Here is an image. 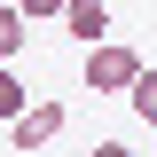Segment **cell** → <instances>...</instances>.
Returning a JSON list of instances; mask_svg holds the SVG:
<instances>
[{
    "mask_svg": "<svg viewBox=\"0 0 157 157\" xmlns=\"http://www.w3.org/2000/svg\"><path fill=\"white\" fill-rule=\"evenodd\" d=\"M134 78H141L134 47H118V39H94V47H86V86H94V94H134Z\"/></svg>",
    "mask_w": 157,
    "mask_h": 157,
    "instance_id": "cell-1",
    "label": "cell"
},
{
    "mask_svg": "<svg viewBox=\"0 0 157 157\" xmlns=\"http://www.w3.org/2000/svg\"><path fill=\"white\" fill-rule=\"evenodd\" d=\"M55 134H63V102H32L24 118H8V141H16L24 157H32V149H47Z\"/></svg>",
    "mask_w": 157,
    "mask_h": 157,
    "instance_id": "cell-2",
    "label": "cell"
},
{
    "mask_svg": "<svg viewBox=\"0 0 157 157\" xmlns=\"http://www.w3.org/2000/svg\"><path fill=\"white\" fill-rule=\"evenodd\" d=\"M63 24H71V39H86V47H94V39L110 32V8H102V0H71V8H63Z\"/></svg>",
    "mask_w": 157,
    "mask_h": 157,
    "instance_id": "cell-3",
    "label": "cell"
},
{
    "mask_svg": "<svg viewBox=\"0 0 157 157\" xmlns=\"http://www.w3.org/2000/svg\"><path fill=\"white\" fill-rule=\"evenodd\" d=\"M24 24H32L24 8H0V63H16V55H24Z\"/></svg>",
    "mask_w": 157,
    "mask_h": 157,
    "instance_id": "cell-4",
    "label": "cell"
},
{
    "mask_svg": "<svg viewBox=\"0 0 157 157\" xmlns=\"http://www.w3.org/2000/svg\"><path fill=\"white\" fill-rule=\"evenodd\" d=\"M24 110H32V94H24V86H16V71L0 63V126H8V118H24Z\"/></svg>",
    "mask_w": 157,
    "mask_h": 157,
    "instance_id": "cell-5",
    "label": "cell"
},
{
    "mask_svg": "<svg viewBox=\"0 0 157 157\" xmlns=\"http://www.w3.org/2000/svg\"><path fill=\"white\" fill-rule=\"evenodd\" d=\"M134 110L157 126V71H149V63H141V78H134Z\"/></svg>",
    "mask_w": 157,
    "mask_h": 157,
    "instance_id": "cell-6",
    "label": "cell"
},
{
    "mask_svg": "<svg viewBox=\"0 0 157 157\" xmlns=\"http://www.w3.org/2000/svg\"><path fill=\"white\" fill-rule=\"evenodd\" d=\"M24 16H63V8H71V0H16Z\"/></svg>",
    "mask_w": 157,
    "mask_h": 157,
    "instance_id": "cell-7",
    "label": "cell"
},
{
    "mask_svg": "<svg viewBox=\"0 0 157 157\" xmlns=\"http://www.w3.org/2000/svg\"><path fill=\"white\" fill-rule=\"evenodd\" d=\"M86 157H134V149H126V141H94Z\"/></svg>",
    "mask_w": 157,
    "mask_h": 157,
    "instance_id": "cell-8",
    "label": "cell"
}]
</instances>
